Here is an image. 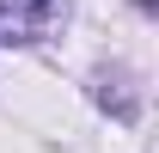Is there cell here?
I'll return each mask as SVG.
<instances>
[{
  "label": "cell",
  "mask_w": 159,
  "mask_h": 153,
  "mask_svg": "<svg viewBox=\"0 0 159 153\" xmlns=\"http://www.w3.org/2000/svg\"><path fill=\"white\" fill-rule=\"evenodd\" d=\"M67 19V0H0V43H43Z\"/></svg>",
  "instance_id": "cell-1"
}]
</instances>
